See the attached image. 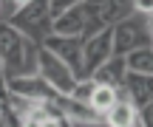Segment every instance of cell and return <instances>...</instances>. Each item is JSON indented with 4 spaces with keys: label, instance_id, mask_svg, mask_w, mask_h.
Segmentation results:
<instances>
[{
    "label": "cell",
    "instance_id": "obj_16",
    "mask_svg": "<svg viewBox=\"0 0 153 127\" xmlns=\"http://www.w3.org/2000/svg\"><path fill=\"white\" fill-rule=\"evenodd\" d=\"M68 127H108L102 119H85V122H68Z\"/></svg>",
    "mask_w": 153,
    "mask_h": 127
},
{
    "label": "cell",
    "instance_id": "obj_20",
    "mask_svg": "<svg viewBox=\"0 0 153 127\" xmlns=\"http://www.w3.org/2000/svg\"><path fill=\"white\" fill-rule=\"evenodd\" d=\"M128 127H139V122H133V124H128Z\"/></svg>",
    "mask_w": 153,
    "mask_h": 127
},
{
    "label": "cell",
    "instance_id": "obj_23",
    "mask_svg": "<svg viewBox=\"0 0 153 127\" xmlns=\"http://www.w3.org/2000/svg\"><path fill=\"white\" fill-rule=\"evenodd\" d=\"M0 71H3V62H0Z\"/></svg>",
    "mask_w": 153,
    "mask_h": 127
},
{
    "label": "cell",
    "instance_id": "obj_3",
    "mask_svg": "<svg viewBox=\"0 0 153 127\" xmlns=\"http://www.w3.org/2000/svg\"><path fill=\"white\" fill-rule=\"evenodd\" d=\"M111 37H114V54L125 57L128 51L150 45L153 28H150V17L145 14H128L125 20L114 23L111 26Z\"/></svg>",
    "mask_w": 153,
    "mask_h": 127
},
{
    "label": "cell",
    "instance_id": "obj_11",
    "mask_svg": "<svg viewBox=\"0 0 153 127\" xmlns=\"http://www.w3.org/2000/svg\"><path fill=\"white\" fill-rule=\"evenodd\" d=\"M125 71L128 73H142V76H153V45H142V48L128 51L125 57Z\"/></svg>",
    "mask_w": 153,
    "mask_h": 127
},
{
    "label": "cell",
    "instance_id": "obj_6",
    "mask_svg": "<svg viewBox=\"0 0 153 127\" xmlns=\"http://www.w3.org/2000/svg\"><path fill=\"white\" fill-rule=\"evenodd\" d=\"M45 51H51L54 57H60L68 68L82 79V37H60V34H48L43 40Z\"/></svg>",
    "mask_w": 153,
    "mask_h": 127
},
{
    "label": "cell",
    "instance_id": "obj_22",
    "mask_svg": "<svg viewBox=\"0 0 153 127\" xmlns=\"http://www.w3.org/2000/svg\"><path fill=\"white\" fill-rule=\"evenodd\" d=\"M0 11H3V0H0Z\"/></svg>",
    "mask_w": 153,
    "mask_h": 127
},
{
    "label": "cell",
    "instance_id": "obj_5",
    "mask_svg": "<svg viewBox=\"0 0 153 127\" xmlns=\"http://www.w3.org/2000/svg\"><path fill=\"white\" fill-rule=\"evenodd\" d=\"M114 57V37H111V28L91 34V37L82 40V76H91L105 59Z\"/></svg>",
    "mask_w": 153,
    "mask_h": 127
},
{
    "label": "cell",
    "instance_id": "obj_9",
    "mask_svg": "<svg viewBox=\"0 0 153 127\" xmlns=\"http://www.w3.org/2000/svg\"><path fill=\"white\" fill-rule=\"evenodd\" d=\"M85 28H88V17L82 6H74L51 20V34H60V37H85Z\"/></svg>",
    "mask_w": 153,
    "mask_h": 127
},
{
    "label": "cell",
    "instance_id": "obj_7",
    "mask_svg": "<svg viewBox=\"0 0 153 127\" xmlns=\"http://www.w3.org/2000/svg\"><path fill=\"white\" fill-rule=\"evenodd\" d=\"M6 85H9V93L23 96V99H31V102H51V99L57 96L54 90H51L48 85H45L43 79L37 76V73L11 76V79H6Z\"/></svg>",
    "mask_w": 153,
    "mask_h": 127
},
{
    "label": "cell",
    "instance_id": "obj_17",
    "mask_svg": "<svg viewBox=\"0 0 153 127\" xmlns=\"http://www.w3.org/2000/svg\"><path fill=\"white\" fill-rule=\"evenodd\" d=\"M6 99H9V85H6V73L0 71V105H6Z\"/></svg>",
    "mask_w": 153,
    "mask_h": 127
},
{
    "label": "cell",
    "instance_id": "obj_10",
    "mask_svg": "<svg viewBox=\"0 0 153 127\" xmlns=\"http://www.w3.org/2000/svg\"><path fill=\"white\" fill-rule=\"evenodd\" d=\"M125 73H128V71H125V59L114 54L111 59H105L88 79H94L97 85H111V88H119V85L125 82Z\"/></svg>",
    "mask_w": 153,
    "mask_h": 127
},
{
    "label": "cell",
    "instance_id": "obj_19",
    "mask_svg": "<svg viewBox=\"0 0 153 127\" xmlns=\"http://www.w3.org/2000/svg\"><path fill=\"white\" fill-rule=\"evenodd\" d=\"M0 127H11V124H9V119H6V113H3V119H0Z\"/></svg>",
    "mask_w": 153,
    "mask_h": 127
},
{
    "label": "cell",
    "instance_id": "obj_14",
    "mask_svg": "<svg viewBox=\"0 0 153 127\" xmlns=\"http://www.w3.org/2000/svg\"><path fill=\"white\" fill-rule=\"evenodd\" d=\"M85 0H48V9H51V17L62 14V11L74 9V6H82Z\"/></svg>",
    "mask_w": 153,
    "mask_h": 127
},
{
    "label": "cell",
    "instance_id": "obj_8",
    "mask_svg": "<svg viewBox=\"0 0 153 127\" xmlns=\"http://www.w3.org/2000/svg\"><path fill=\"white\" fill-rule=\"evenodd\" d=\"M150 76H142V73H125V82L119 85V99L131 102L133 107H145L153 102V93H150Z\"/></svg>",
    "mask_w": 153,
    "mask_h": 127
},
{
    "label": "cell",
    "instance_id": "obj_18",
    "mask_svg": "<svg viewBox=\"0 0 153 127\" xmlns=\"http://www.w3.org/2000/svg\"><path fill=\"white\" fill-rule=\"evenodd\" d=\"M28 3V0H9V6H11V11H17V9H20V6H26Z\"/></svg>",
    "mask_w": 153,
    "mask_h": 127
},
{
    "label": "cell",
    "instance_id": "obj_15",
    "mask_svg": "<svg viewBox=\"0 0 153 127\" xmlns=\"http://www.w3.org/2000/svg\"><path fill=\"white\" fill-rule=\"evenodd\" d=\"M131 9H133V14H145V17H150V14H153V0H133Z\"/></svg>",
    "mask_w": 153,
    "mask_h": 127
},
{
    "label": "cell",
    "instance_id": "obj_1",
    "mask_svg": "<svg viewBox=\"0 0 153 127\" xmlns=\"http://www.w3.org/2000/svg\"><path fill=\"white\" fill-rule=\"evenodd\" d=\"M37 51L40 45L34 40L23 37L17 28H11L6 20H0V62H3L6 79L37 73Z\"/></svg>",
    "mask_w": 153,
    "mask_h": 127
},
{
    "label": "cell",
    "instance_id": "obj_2",
    "mask_svg": "<svg viewBox=\"0 0 153 127\" xmlns=\"http://www.w3.org/2000/svg\"><path fill=\"white\" fill-rule=\"evenodd\" d=\"M51 20H54V17H51L48 0H28L26 6H20L17 11H11V17L6 23H9L11 28H17L23 37L34 40V43L40 45L51 34Z\"/></svg>",
    "mask_w": 153,
    "mask_h": 127
},
{
    "label": "cell",
    "instance_id": "obj_4",
    "mask_svg": "<svg viewBox=\"0 0 153 127\" xmlns=\"http://www.w3.org/2000/svg\"><path fill=\"white\" fill-rule=\"evenodd\" d=\"M37 76L43 79L57 96H71L76 79H79L60 57H54L51 51H45L43 45H40V51H37Z\"/></svg>",
    "mask_w": 153,
    "mask_h": 127
},
{
    "label": "cell",
    "instance_id": "obj_13",
    "mask_svg": "<svg viewBox=\"0 0 153 127\" xmlns=\"http://www.w3.org/2000/svg\"><path fill=\"white\" fill-rule=\"evenodd\" d=\"M102 122L108 124V127H128V124L136 122V107H133L131 102L119 99V102H116V105L102 116Z\"/></svg>",
    "mask_w": 153,
    "mask_h": 127
},
{
    "label": "cell",
    "instance_id": "obj_21",
    "mask_svg": "<svg viewBox=\"0 0 153 127\" xmlns=\"http://www.w3.org/2000/svg\"><path fill=\"white\" fill-rule=\"evenodd\" d=\"M0 119H3V105H0Z\"/></svg>",
    "mask_w": 153,
    "mask_h": 127
},
{
    "label": "cell",
    "instance_id": "obj_12",
    "mask_svg": "<svg viewBox=\"0 0 153 127\" xmlns=\"http://www.w3.org/2000/svg\"><path fill=\"white\" fill-rule=\"evenodd\" d=\"M116 102H119V90H116V88L94 82V90H91V96H88V107H91L97 116H105Z\"/></svg>",
    "mask_w": 153,
    "mask_h": 127
}]
</instances>
